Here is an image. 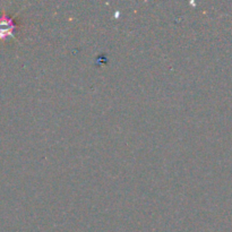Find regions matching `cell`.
I'll list each match as a JSON object with an SVG mask.
<instances>
[{
	"instance_id": "1",
	"label": "cell",
	"mask_w": 232,
	"mask_h": 232,
	"mask_svg": "<svg viewBox=\"0 0 232 232\" xmlns=\"http://www.w3.org/2000/svg\"><path fill=\"white\" fill-rule=\"evenodd\" d=\"M15 16L12 17V16L7 15L6 12H4L0 16V39H7L8 36H10L16 40L15 31L17 28V25H16L15 19H14Z\"/></svg>"
}]
</instances>
